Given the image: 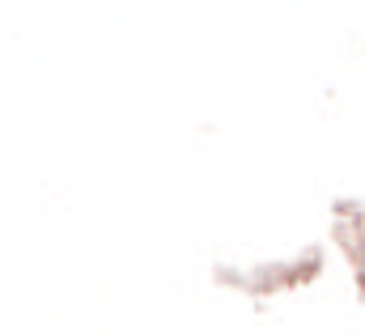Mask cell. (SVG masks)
<instances>
[{
	"label": "cell",
	"instance_id": "cell-1",
	"mask_svg": "<svg viewBox=\"0 0 365 335\" xmlns=\"http://www.w3.org/2000/svg\"><path fill=\"white\" fill-rule=\"evenodd\" d=\"M336 242H340V251L344 259L353 263V276H357V289L365 293V204H349V200H340L336 204Z\"/></svg>",
	"mask_w": 365,
	"mask_h": 335
}]
</instances>
